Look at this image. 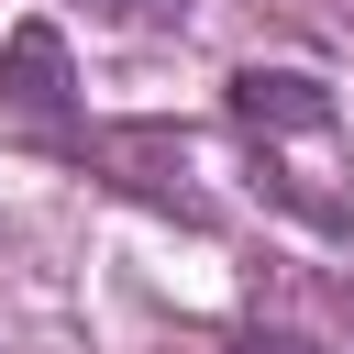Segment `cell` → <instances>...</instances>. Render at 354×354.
<instances>
[{"label":"cell","instance_id":"cell-2","mask_svg":"<svg viewBox=\"0 0 354 354\" xmlns=\"http://www.w3.org/2000/svg\"><path fill=\"white\" fill-rule=\"evenodd\" d=\"M0 100L33 111V122H66L77 66H66V33H55V22H11V33H0Z\"/></svg>","mask_w":354,"mask_h":354},{"label":"cell","instance_id":"cell-1","mask_svg":"<svg viewBox=\"0 0 354 354\" xmlns=\"http://www.w3.org/2000/svg\"><path fill=\"white\" fill-rule=\"evenodd\" d=\"M232 122H243L254 144H277V133L321 144V133H343V100H332L310 66H243V77H232Z\"/></svg>","mask_w":354,"mask_h":354},{"label":"cell","instance_id":"cell-4","mask_svg":"<svg viewBox=\"0 0 354 354\" xmlns=\"http://www.w3.org/2000/svg\"><path fill=\"white\" fill-rule=\"evenodd\" d=\"M122 11H133V0H122Z\"/></svg>","mask_w":354,"mask_h":354},{"label":"cell","instance_id":"cell-3","mask_svg":"<svg viewBox=\"0 0 354 354\" xmlns=\"http://www.w3.org/2000/svg\"><path fill=\"white\" fill-rule=\"evenodd\" d=\"M221 354H321V343H310V332H277V321H243Z\"/></svg>","mask_w":354,"mask_h":354}]
</instances>
